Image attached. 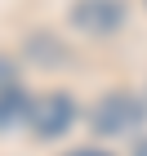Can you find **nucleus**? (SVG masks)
Masks as SVG:
<instances>
[{"label": "nucleus", "instance_id": "obj_5", "mask_svg": "<svg viewBox=\"0 0 147 156\" xmlns=\"http://www.w3.org/2000/svg\"><path fill=\"white\" fill-rule=\"evenodd\" d=\"M9 85H13V62L5 58V54H0V94H5Z\"/></svg>", "mask_w": 147, "mask_h": 156}, {"label": "nucleus", "instance_id": "obj_7", "mask_svg": "<svg viewBox=\"0 0 147 156\" xmlns=\"http://www.w3.org/2000/svg\"><path fill=\"white\" fill-rule=\"evenodd\" d=\"M72 156H107V152H94V147H85V152H72Z\"/></svg>", "mask_w": 147, "mask_h": 156}, {"label": "nucleus", "instance_id": "obj_3", "mask_svg": "<svg viewBox=\"0 0 147 156\" xmlns=\"http://www.w3.org/2000/svg\"><path fill=\"white\" fill-rule=\"evenodd\" d=\"M138 116H143V103H138V98H129V94H111V98H103V103H98V112H94V129H98V134H125V129H134V125H138Z\"/></svg>", "mask_w": 147, "mask_h": 156}, {"label": "nucleus", "instance_id": "obj_4", "mask_svg": "<svg viewBox=\"0 0 147 156\" xmlns=\"http://www.w3.org/2000/svg\"><path fill=\"white\" fill-rule=\"evenodd\" d=\"M27 107H31V98H27L18 85H9V89L0 94V129H13L18 120H27Z\"/></svg>", "mask_w": 147, "mask_h": 156}, {"label": "nucleus", "instance_id": "obj_1", "mask_svg": "<svg viewBox=\"0 0 147 156\" xmlns=\"http://www.w3.org/2000/svg\"><path fill=\"white\" fill-rule=\"evenodd\" d=\"M125 0H72L67 9V23L80 31V36H111L125 27Z\"/></svg>", "mask_w": 147, "mask_h": 156}, {"label": "nucleus", "instance_id": "obj_6", "mask_svg": "<svg viewBox=\"0 0 147 156\" xmlns=\"http://www.w3.org/2000/svg\"><path fill=\"white\" fill-rule=\"evenodd\" d=\"M134 156H147V138H138V143H134Z\"/></svg>", "mask_w": 147, "mask_h": 156}, {"label": "nucleus", "instance_id": "obj_2", "mask_svg": "<svg viewBox=\"0 0 147 156\" xmlns=\"http://www.w3.org/2000/svg\"><path fill=\"white\" fill-rule=\"evenodd\" d=\"M72 120H76L72 94H45V98H31V107H27V125L40 138H58L62 129H72Z\"/></svg>", "mask_w": 147, "mask_h": 156}]
</instances>
